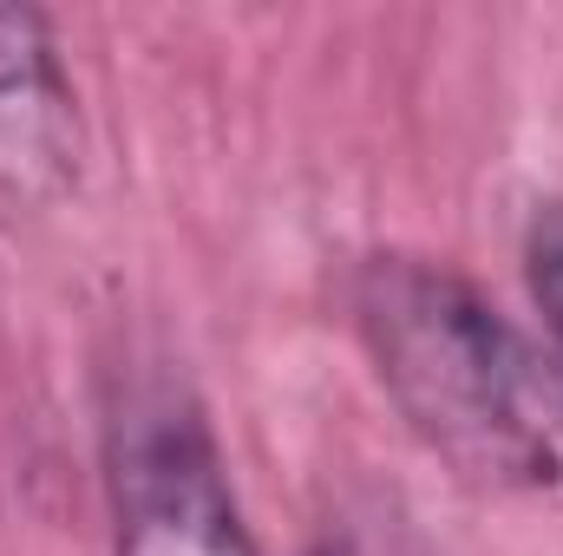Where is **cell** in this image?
<instances>
[{
  "label": "cell",
  "instance_id": "cell-5",
  "mask_svg": "<svg viewBox=\"0 0 563 556\" xmlns=\"http://www.w3.org/2000/svg\"><path fill=\"white\" fill-rule=\"evenodd\" d=\"M328 556H347V551H328Z\"/></svg>",
  "mask_w": 563,
  "mask_h": 556
},
{
  "label": "cell",
  "instance_id": "cell-4",
  "mask_svg": "<svg viewBox=\"0 0 563 556\" xmlns=\"http://www.w3.org/2000/svg\"><path fill=\"white\" fill-rule=\"evenodd\" d=\"M531 294H538L544 327H551V341L563 354V203L544 210L538 230H531Z\"/></svg>",
  "mask_w": 563,
  "mask_h": 556
},
{
  "label": "cell",
  "instance_id": "cell-2",
  "mask_svg": "<svg viewBox=\"0 0 563 556\" xmlns=\"http://www.w3.org/2000/svg\"><path fill=\"white\" fill-rule=\"evenodd\" d=\"M106 465L119 556H256L223 452L184 387L132 380L106 425Z\"/></svg>",
  "mask_w": 563,
  "mask_h": 556
},
{
  "label": "cell",
  "instance_id": "cell-3",
  "mask_svg": "<svg viewBox=\"0 0 563 556\" xmlns=\"http://www.w3.org/2000/svg\"><path fill=\"white\" fill-rule=\"evenodd\" d=\"M79 99L40 7L0 0V197L46 210L79 184Z\"/></svg>",
  "mask_w": 563,
  "mask_h": 556
},
{
  "label": "cell",
  "instance_id": "cell-1",
  "mask_svg": "<svg viewBox=\"0 0 563 556\" xmlns=\"http://www.w3.org/2000/svg\"><path fill=\"white\" fill-rule=\"evenodd\" d=\"M354 314L380 387L426 445L472 485H551L563 465V425L531 374L511 321L420 256H374L354 281Z\"/></svg>",
  "mask_w": 563,
  "mask_h": 556
}]
</instances>
